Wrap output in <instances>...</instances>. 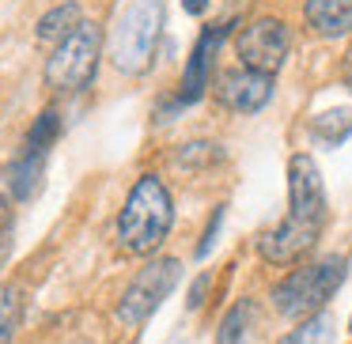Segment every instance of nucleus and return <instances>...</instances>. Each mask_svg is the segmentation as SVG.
Here are the masks:
<instances>
[{"label": "nucleus", "mask_w": 352, "mask_h": 344, "mask_svg": "<svg viewBox=\"0 0 352 344\" xmlns=\"http://www.w3.org/2000/svg\"><path fill=\"white\" fill-rule=\"evenodd\" d=\"M163 31V0H133L114 19L107 38V57L122 76H144L155 57Z\"/></svg>", "instance_id": "4"}, {"label": "nucleus", "mask_w": 352, "mask_h": 344, "mask_svg": "<svg viewBox=\"0 0 352 344\" xmlns=\"http://www.w3.org/2000/svg\"><path fill=\"white\" fill-rule=\"evenodd\" d=\"M273 99V76H261L250 69H228L216 76V102L231 114H258Z\"/></svg>", "instance_id": "8"}, {"label": "nucleus", "mask_w": 352, "mask_h": 344, "mask_svg": "<svg viewBox=\"0 0 352 344\" xmlns=\"http://www.w3.org/2000/svg\"><path fill=\"white\" fill-rule=\"evenodd\" d=\"M99 54H102V31L84 19L69 38H61L54 49H50L46 69H42V80H46V87L57 91V95L84 91V87L95 80Z\"/></svg>", "instance_id": "5"}, {"label": "nucleus", "mask_w": 352, "mask_h": 344, "mask_svg": "<svg viewBox=\"0 0 352 344\" xmlns=\"http://www.w3.org/2000/svg\"><path fill=\"white\" fill-rule=\"evenodd\" d=\"M57 137H61V114H57V110H42V114L34 117V125H31V133H27V140H23V152L42 155V159H46Z\"/></svg>", "instance_id": "14"}, {"label": "nucleus", "mask_w": 352, "mask_h": 344, "mask_svg": "<svg viewBox=\"0 0 352 344\" xmlns=\"http://www.w3.org/2000/svg\"><path fill=\"white\" fill-rule=\"evenodd\" d=\"M178 280H182V261L178 257H152L129 280V288L122 291V299L114 306V318L125 329H140L163 306V299L178 288Z\"/></svg>", "instance_id": "6"}, {"label": "nucleus", "mask_w": 352, "mask_h": 344, "mask_svg": "<svg viewBox=\"0 0 352 344\" xmlns=\"http://www.w3.org/2000/svg\"><path fill=\"white\" fill-rule=\"evenodd\" d=\"M212 284V273H201L197 280H193V288H190V310H197L201 303H205V288Z\"/></svg>", "instance_id": "19"}, {"label": "nucleus", "mask_w": 352, "mask_h": 344, "mask_svg": "<svg viewBox=\"0 0 352 344\" xmlns=\"http://www.w3.org/2000/svg\"><path fill=\"white\" fill-rule=\"evenodd\" d=\"M333 341H337V321L329 310H322L314 318L299 321L296 329H288L276 344H333Z\"/></svg>", "instance_id": "13"}, {"label": "nucleus", "mask_w": 352, "mask_h": 344, "mask_svg": "<svg viewBox=\"0 0 352 344\" xmlns=\"http://www.w3.org/2000/svg\"><path fill=\"white\" fill-rule=\"evenodd\" d=\"M329 220L326 205V185L322 170L307 152H296L288 159V216L276 227H269L258 238V253L269 265H292L303 253L314 250Z\"/></svg>", "instance_id": "1"}, {"label": "nucleus", "mask_w": 352, "mask_h": 344, "mask_svg": "<svg viewBox=\"0 0 352 344\" xmlns=\"http://www.w3.org/2000/svg\"><path fill=\"white\" fill-rule=\"evenodd\" d=\"M19 318H23V295L12 284H0V344L16 341Z\"/></svg>", "instance_id": "15"}, {"label": "nucleus", "mask_w": 352, "mask_h": 344, "mask_svg": "<svg viewBox=\"0 0 352 344\" xmlns=\"http://www.w3.org/2000/svg\"><path fill=\"white\" fill-rule=\"evenodd\" d=\"M12 216H16V193L0 174V238H12Z\"/></svg>", "instance_id": "18"}, {"label": "nucleus", "mask_w": 352, "mask_h": 344, "mask_svg": "<svg viewBox=\"0 0 352 344\" xmlns=\"http://www.w3.org/2000/svg\"><path fill=\"white\" fill-rule=\"evenodd\" d=\"M220 220H223V208H216L212 223H208L205 238H201V246H197V257H205V253H208V246H212V238H216V227H220Z\"/></svg>", "instance_id": "20"}, {"label": "nucleus", "mask_w": 352, "mask_h": 344, "mask_svg": "<svg viewBox=\"0 0 352 344\" xmlns=\"http://www.w3.org/2000/svg\"><path fill=\"white\" fill-rule=\"evenodd\" d=\"M349 333H352V318H349Z\"/></svg>", "instance_id": "23"}, {"label": "nucleus", "mask_w": 352, "mask_h": 344, "mask_svg": "<svg viewBox=\"0 0 352 344\" xmlns=\"http://www.w3.org/2000/svg\"><path fill=\"white\" fill-rule=\"evenodd\" d=\"M344 80H349V87H352V49H349V57H344Z\"/></svg>", "instance_id": "22"}, {"label": "nucleus", "mask_w": 352, "mask_h": 344, "mask_svg": "<svg viewBox=\"0 0 352 344\" xmlns=\"http://www.w3.org/2000/svg\"><path fill=\"white\" fill-rule=\"evenodd\" d=\"M311 133L322 137L326 144H341L352 133V110H329V114H318L311 122Z\"/></svg>", "instance_id": "16"}, {"label": "nucleus", "mask_w": 352, "mask_h": 344, "mask_svg": "<svg viewBox=\"0 0 352 344\" xmlns=\"http://www.w3.org/2000/svg\"><path fill=\"white\" fill-rule=\"evenodd\" d=\"M303 19L322 38L352 34V0H303Z\"/></svg>", "instance_id": "10"}, {"label": "nucleus", "mask_w": 352, "mask_h": 344, "mask_svg": "<svg viewBox=\"0 0 352 344\" xmlns=\"http://www.w3.org/2000/svg\"><path fill=\"white\" fill-rule=\"evenodd\" d=\"M288 49H292V34L288 23L276 16H261L254 23H246L243 31L235 34V57L243 69L261 72V76H273L280 72V65L288 61Z\"/></svg>", "instance_id": "7"}, {"label": "nucleus", "mask_w": 352, "mask_h": 344, "mask_svg": "<svg viewBox=\"0 0 352 344\" xmlns=\"http://www.w3.org/2000/svg\"><path fill=\"white\" fill-rule=\"evenodd\" d=\"M344 276H349V257H341V253H329V257L311 261L303 268H292L273 288L276 314L296 318V321H307L314 314H322L326 303L337 295V288L344 284Z\"/></svg>", "instance_id": "3"}, {"label": "nucleus", "mask_w": 352, "mask_h": 344, "mask_svg": "<svg viewBox=\"0 0 352 344\" xmlns=\"http://www.w3.org/2000/svg\"><path fill=\"white\" fill-rule=\"evenodd\" d=\"M170 223H175V200L163 178L140 174L118 212V250L129 257H148L170 235Z\"/></svg>", "instance_id": "2"}, {"label": "nucleus", "mask_w": 352, "mask_h": 344, "mask_svg": "<svg viewBox=\"0 0 352 344\" xmlns=\"http://www.w3.org/2000/svg\"><path fill=\"white\" fill-rule=\"evenodd\" d=\"M220 144H208V140H193V144H182L175 152V163L178 167H205V163H216L220 159Z\"/></svg>", "instance_id": "17"}, {"label": "nucleus", "mask_w": 352, "mask_h": 344, "mask_svg": "<svg viewBox=\"0 0 352 344\" xmlns=\"http://www.w3.org/2000/svg\"><path fill=\"white\" fill-rule=\"evenodd\" d=\"M228 38V23H216V27H205L197 38V46L190 49V61H186V72H182V84H178V106H190L197 102L201 95L208 91L212 84V57L220 49V42Z\"/></svg>", "instance_id": "9"}, {"label": "nucleus", "mask_w": 352, "mask_h": 344, "mask_svg": "<svg viewBox=\"0 0 352 344\" xmlns=\"http://www.w3.org/2000/svg\"><path fill=\"white\" fill-rule=\"evenodd\" d=\"M84 23V12H80V4L76 0H65V4H54L50 12H42V19H38V42H61V38H69L76 27Z\"/></svg>", "instance_id": "11"}, {"label": "nucleus", "mask_w": 352, "mask_h": 344, "mask_svg": "<svg viewBox=\"0 0 352 344\" xmlns=\"http://www.w3.org/2000/svg\"><path fill=\"white\" fill-rule=\"evenodd\" d=\"M254 299H239L228 314H223L220 329H216V344H246L254 329Z\"/></svg>", "instance_id": "12"}, {"label": "nucleus", "mask_w": 352, "mask_h": 344, "mask_svg": "<svg viewBox=\"0 0 352 344\" xmlns=\"http://www.w3.org/2000/svg\"><path fill=\"white\" fill-rule=\"evenodd\" d=\"M182 8L190 12V16H201V12L208 8V0H182Z\"/></svg>", "instance_id": "21"}]
</instances>
